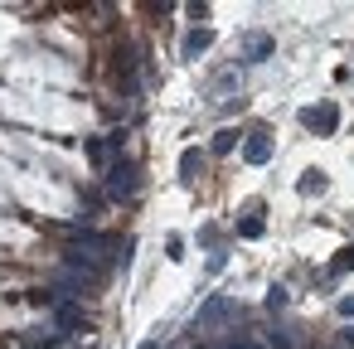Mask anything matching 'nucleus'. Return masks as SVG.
<instances>
[{"mask_svg":"<svg viewBox=\"0 0 354 349\" xmlns=\"http://www.w3.org/2000/svg\"><path fill=\"white\" fill-rule=\"evenodd\" d=\"M59 325L73 330V325H78V305H59Z\"/></svg>","mask_w":354,"mask_h":349,"instance_id":"9d476101","label":"nucleus"},{"mask_svg":"<svg viewBox=\"0 0 354 349\" xmlns=\"http://www.w3.org/2000/svg\"><path fill=\"white\" fill-rule=\"evenodd\" d=\"M306 126H320V131H335V107H320V112H306Z\"/></svg>","mask_w":354,"mask_h":349,"instance_id":"0eeeda50","label":"nucleus"},{"mask_svg":"<svg viewBox=\"0 0 354 349\" xmlns=\"http://www.w3.org/2000/svg\"><path fill=\"white\" fill-rule=\"evenodd\" d=\"M238 233H243V238H257V233H262V218H257V214H252V218H243V228H238Z\"/></svg>","mask_w":354,"mask_h":349,"instance_id":"9b49d317","label":"nucleus"},{"mask_svg":"<svg viewBox=\"0 0 354 349\" xmlns=\"http://www.w3.org/2000/svg\"><path fill=\"white\" fill-rule=\"evenodd\" d=\"M141 349H160V344H156V339H151V344H141Z\"/></svg>","mask_w":354,"mask_h":349,"instance_id":"f8f14e48","label":"nucleus"},{"mask_svg":"<svg viewBox=\"0 0 354 349\" xmlns=\"http://www.w3.org/2000/svg\"><path fill=\"white\" fill-rule=\"evenodd\" d=\"M320 189H325V175H306L301 180V194H320Z\"/></svg>","mask_w":354,"mask_h":349,"instance_id":"1a4fd4ad","label":"nucleus"},{"mask_svg":"<svg viewBox=\"0 0 354 349\" xmlns=\"http://www.w3.org/2000/svg\"><path fill=\"white\" fill-rule=\"evenodd\" d=\"M272 35H243V64H262V59H272Z\"/></svg>","mask_w":354,"mask_h":349,"instance_id":"f03ea898","label":"nucleus"},{"mask_svg":"<svg viewBox=\"0 0 354 349\" xmlns=\"http://www.w3.org/2000/svg\"><path fill=\"white\" fill-rule=\"evenodd\" d=\"M243 160H248V165H267V160H272V136L252 131V136L243 141Z\"/></svg>","mask_w":354,"mask_h":349,"instance_id":"7ed1b4c3","label":"nucleus"},{"mask_svg":"<svg viewBox=\"0 0 354 349\" xmlns=\"http://www.w3.org/2000/svg\"><path fill=\"white\" fill-rule=\"evenodd\" d=\"M209 39H214L209 30H194V35H185V59H199V54L209 49Z\"/></svg>","mask_w":354,"mask_h":349,"instance_id":"423d86ee","label":"nucleus"},{"mask_svg":"<svg viewBox=\"0 0 354 349\" xmlns=\"http://www.w3.org/2000/svg\"><path fill=\"white\" fill-rule=\"evenodd\" d=\"M233 146H238V131H233V126H223V131L214 136V155H228Z\"/></svg>","mask_w":354,"mask_h":349,"instance_id":"6e6552de","label":"nucleus"},{"mask_svg":"<svg viewBox=\"0 0 354 349\" xmlns=\"http://www.w3.org/2000/svg\"><path fill=\"white\" fill-rule=\"evenodd\" d=\"M136 185H141V175H136V165H131V160H117V165L107 170V189H112L117 199L136 194Z\"/></svg>","mask_w":354,"mask_h":349,"instance_id":"f257e3e1","label":"nucleus"},{"mask_svg":"<svg viewBox=\"0 0 354 349\" xmlns=\"http://www.w3.org/2000/svg\"><path fill=\"white\" fill-rule=\"evenodd\" d=\"M199 170H204V155L189 146V151H180V175L185 180H199Z\"/></svg>","mask_w":354,"mask_h":349,"instance_id":"39448f33","label":"nucleus"},{"mask_svg":"<svg viewBox=\"0 0 354 349\" xmlns=\"http://www.w3.org/2000/svg\"><path fill=\"white\" fill-rule=\"evenodd\" d=\"M233 88H243L238 68H228V73H214V83H209V97H218V93H233Z\"/></svg>","mask_w":354,"mask_h":349,"instance_id":"20e7f679","label":"nucleus"}]
</instances>
